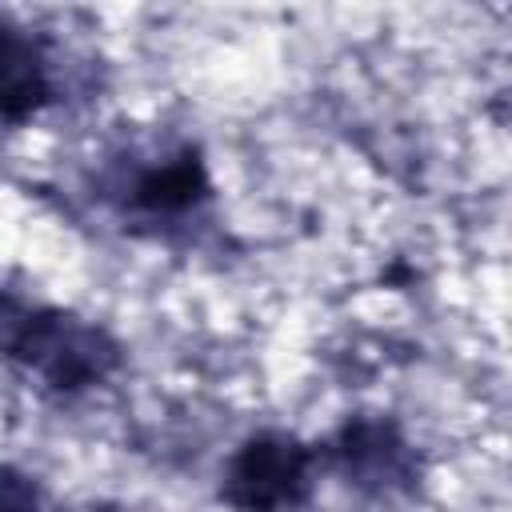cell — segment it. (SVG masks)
Wrapping results in <instances>:
<instances>
[{"mask_svg":"<svg viewBox=\"0 0 512 512\" xmlns=\"http://www.w3.org/2000/svg\"><path fill=\"white\" fill-rule=\"evenodd\" d=\"M312 488V452L284 432H260L224 468V504L236 512H288Z\"/></svg>","mask_w":512,"mask_h":512,"instance_id":"1","label":"cell"},{"mask_svg":"<svg viewBox=\"0 0 512 512\" xmlns=\"http://www.w3.org/2000/svg\"><path fill=\"white\" fill-rule=\"evenodd\" d=\"M336 456L344 472L364 488H404L412 480L416 456L388 420H352L336 436Z\"/></svg>","mask_w":512,"mask_h":512,"instance_id":"2","label":"cell"},{"mask_svg":"<svg viewBox=\"0 0 512 512\" xmlns=\"http://www.w3.org/2000/svg\"><path fill=\"white\" fill-rule=\"evenodd\" d=\"M48 100V68L32 36L0 24V120H24Z\"/></svg>","mask_w":512,"mask_h":512,"instance_id":"3","label":"cell"},{"mask_svg":"<svg viewBox=\"0 0 512 512\" xmlns=\"http://www.w3.org/2000/svg\"><path fill=\"white\" fill-rule=\"evenodd\" d=\"M204 196H208V172H204V160L192 148H184L168 160H156L132 184V200L144 212H156V216L188 212Z\"/></svg>","mask_w":512,"mask_h":512,"instance_id":"4","label":"cell"},{"mask_svg":"<svg viewBox=\"0 0 512 512\" xmlns=\"http://www.w3.org/2000/svg\"><path fill=\"white\" fill-rule=\"evenodd\" d=\"M0 512H40L36 488L8 468H0Z\"/></svg>","mask_w":512,"mask_h":512,"instance_id":"5","label":"cell"}]
</instances>
